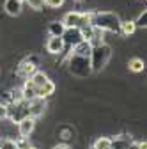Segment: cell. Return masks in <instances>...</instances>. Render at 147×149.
I'll return each instance as SVG.
<instances>
[{
	"label": "cell",
	"instance_id": "1",
	"mask_svg": "<svg viewBox=\"0 0 147 149\" xmlns=\"http://www.w3.org/2000/svg\"><path fill=\"white\" fill-rule=\"evenodd\" d=\"M90 25L96 27V29H101V30L115 32V30H119L121 20L114 13H92V16H90Z\"/></svg>",
	"mask_w": 147,
	"mask_h": 149
},
{
	"label": "cell",
	"instance_id": "2",
	"mask_svg": "<svg viewBox=\"0 0 147 149\" xmlns=\"http://www.w3.org/2000/svg\"><path fill=\"white\" fill-rule=\"evenodd\" d=\"M101 52H103V53H99V48H98V46L92 48V52H90V55H92V62H90V66H94V68H92L94 71H99L101 68H105V64H106L108 59H110V55H112V50H110L106 45H103Z\"/></svg>",
	"mask_w": 147,
	"mask_h": 149
},
{
	"label": "cell",
	"instance_id": "3",
	"mask_svg": "<svg viewBox=\"0 0 147 149\" xmlns=\"http://www.w3.org/2000/svg\"><path fill=\"white\" fill-rule=\"evenodd\" d=\"M34 128H35V119L30 116H25L23 119L18 121V132H20V137L23 139H28V135L34 132Z\"/></svg>",
	"mask_w": 147,
	"mask_h": 149
},
{
	"label": "cell",
	"instance_id": "4",
	"mask_svg": "<svg viewBox=\"0 0 147 149\" xmlns=\"http://www.w3.org/2000/svg\"><path fill=\"white\" fill-rule=\"evenodd\" d=\"M82 39H83V36H82V32H80L78 27H66V30H64V34H62V41H64V43L75 46V45L80 43Z\"/></svg>",
	"mask_w": 147,
	"mask_h": 149
},
{
	"label": "cell",
	"instance_id": "5",
	"mask_svg": "<svg viewBox=\"0 0 147 149\" xmlns=\"http://www.w3.org/2000/svg\"><path fill=\"white\" fill-rule=\"evenodd\" d=\"M44 108H46V101H44V98H34V100L28 101V116L35 119V117L43 116Z\"/></svg>",
	"mask_w": 147,
	"mask_h": 149
},
{
	"label": "cell",
	"instance_id": "6",
	"mask_svg": "<svg viewBox=\"0 0 147 149\" xmlns=\"http://www.w3.org/2000/svg\"><path fill=\"white\" fill-rule=\"evenodd\" d=\"M62 48H64V41H62L60 36H51L50 39H48V43H46V50H48L50 53H53V55L60 53Z\"/></svg>",
	"mask_w": 147,
	"mask_h": 149
},
{
	"label": "cell",
	"instance_id": "7",
	"mask_svg": "<svg viewBox=\"0 0 147 149\" xmlns=\"http://www.w3.org/2000/svg\"><path fill=\"white\" fill-rule=\"evenodd\" d=\"M21 4L23 2H20V0H6V2H4V9H6V13L9 16H18L21 13Z\"/></svg>",
	"mask_w": 147,
	"mask_h": 149
},
{
	"label": "cell",
	"instance_id": "8",
	"mask_svg": "<svg viewBox=\"0 0 147 149\" xmlns=\"http://www.w3.org/2000/svg\"><path fill=\"white\" fill-rule=\"evenodd\" d=\"M90 52H92V45H90V41L82 39L80 43L75 45V53H76V55H82V57H89Z\"/></svg>",
	"mask_w": 147,
	"mask_h": 149
},
{
	"label": "cell",
	"instance_id": "9",
	"mask_svg": "<svg viewBox=\"0 0 147 149\" xmlns=\"http://www.w3.org/2000/svg\"><path fill=\"white\" fill-rule=\"evenodd\" d=\"M55 92V84L53 82H46L44 85H41V87H37L35 89V94H37V98H48V96H51Z\"/></svg>",
	"mask_w": 147,
	"mask_h": 149
},
{
	"label": "cell",
	"instance_id": "10",
	"mask_svg": "<svg viewBox=\"0 0 147 149\" xmlns=\"http://www.w3.org/2000/svg\"><path fill=\"white\" fill-rule=\"evenodd\" d=\"M21 92H23V101H30L34 98H37V94H35V85L30 80L25 82V87L21 89Z\"/></svg>",
	"mask_w": 147,
	"mask_h": 149
},
{
	"label": "cell",
	"instance_id": "11",
	"mask_svg": "<svg viewBox=\"0 0 147 149\" xmlns=\"http://www.w3.org/2000/svg\"><path fill=\"white\" fill-rule=\"evenodd\" d=\"M30 82L35 85V89H37V87H41V85H44L48 82V77H46L43 71H34L30 74Z\"/></svg>",
	"mask_w": 147,
	"mask_h": 149
},
{
	"label": "cell",
	"instance_id": "12",
	"mask_svg": "<svg viewBox=\"0 0 147 149\" xmlns=\"http://www.w3.org/2000/svg\"><path fill=\"white\" fill-rule=\"evenodd\" d=\"M119 30H121L124 36H131V34L137 30V23H135L133 20H131V22H121Z\"/></svg>",
	"mask_w": 147,
	"mask_h": 149
},
{
	"label": "cell",
	"instance_id": "13",
	"mask_svg": "<svg viewBox=\"0 0 147 149\" xmlns=\"http://www.w3.org/2000/svg\"><path fill=\"white\" fill-rule=\"evenodd\" d=\"M128 68H130V71H133V73H142L144 68H145V62L142 59H131L128 62Z\"/></svg>",
	"mask_w": 147,
	"mask_h": 149
},
{
	"label": "cell",
	"instance_id": "14",
	"mask_svg": "<svg viewBox=\"0 0 147 149\" xmlns=\"http://www.w3.org/2000/svg\"><path fill=\"white\" fill-rule=\"evenodd\" d=\"M64 30H66V25H64L62 22H60V23H59V22H55V23L50 25V34H51V36H60V37H62Z\"/></svg>",
	"mask_w": 147,
	"mask_h": 149
},
{
	"label": "cell",
	"instance_id": "15",
	"mask_svg": "<svg viewBox=\"0 0 147 149\" xmlns=\"http://www.w3.org/2000/svg\"><path fill=\"white\" fill-rule=\"evenodd\" d=\"M94 149H112V139H108V137L98 139L94 144Z\"/></svg>",
	"mask_w": 147,
	"mask_h": 149
},
{
	"label": "cell",
	"instance_id": "16",
	"mask_svg": "<svg viewBox=\"0 0 147 149\" xmlns=\"http://www.w3.org/2000/svg\"><path fill=\"white\" fill-rule=\"evenodd\" d=\"M11 101L12 103H21L23 101V92H21V89H12L11 91Z\"/></svg>",
	"mask_w": 147,
	"mask_h": 149
},
{
	"label": "cell",
	"instance_id": "17",
	"mask_svg": "<svg viewBox=\"0 0 147 149\" xmlns=\"http://www.w3.org/2000/svg\"><path fill=\"white\" fill-rule=\"evenodd\" d=\"M25 2H27L28 7L34 9V11H39V9L44 7V0H25Z\"/></svg>",
	"mask_w": 147,
	"mask_h": 149
},
{
	"label": "cell",
	"instance_id": "18",
	"mask_svg": "<svg viewBox=\"0 0 147 149\" xmlns=\"http://www.w3.org/2000/svg\"><path fill=\"white\" fill-rule=\"evenodd\" d=\"M0 149H16V142L12 139H2L0 140Z\"/></svg>",
	"mask_w": 147,
	"mask_h": 149
},
{
	"label": "cell",
	"instance_id": "19",
	"mask_svg": "<svg viewBox=\"0 0 147 149\" xmlns=\"http://www.w3.org/2000/svg\"><path fill=\"white\" fill-rule=\"evenodd\" d=\"M44 4L48 7H51V9H57V7H60L64 4V0H44Z\"/></svg>",
	"mask_w": 147,
	"mask_h": 149
},
{
	"label": "cell",
	"instance_id": "20",
	"mask_svg": "<svg viewBox=\"0 0 147 149\" xmlns=\"http://www.w3.org/2000/svg\"><path fill=\"white\" fill-rule=\"evenodd\" d=\"M30 144L27 142V139H23L21 137V140H16V149H27Z\"/></svg>",
	"mask_w": 147,
	"mask_h": 149
},
{
	"label": "cell",
	"instance_id": "21",
	"mask_svg": "<svg viewBox=\"0 0 147 149\" xmlns=\"http://www.w3.org/2000/svg\"><path fill=\"white\" fill-rule=\"evenodd\" d=\"M6 116H7V107L0 103V119H4Z\"/></svg>",
	"mask_w": 147,
	"mask_h": 149
},
{
	"label": "cell",
	"instance_id": "22",
	"mask_svg": "<svg viewBox=\"0 0 147 149\" xmlns=\"http://www.w3.org/2000/svg\"><path fill=\"white\" fill-rule=\"evenodd\" d=\"M53 149H71L69 146H66V144H59V146H55Z\"/></svg>",
	"mask_w": 147,
	"mask_h": 149
},
{
	"label": "cell",
	"instance_id": "23",
	"mask_svg": "<svg viewBox=\"0 0 147 149\" xmlns=\"http://www.w3.org/2000/svg\"><path fill=\"white\" fill-rule=\"evenodd\" d=\"M138 149H147V144H145V140H144V142H138Z\"/></svg>",
	"mask_w": 147,
	"mask_h": 149
},
{
	"label": "cell",
	"instance_id": "24",
	"mask_svg": "<svg viewBox=\"0 0 147 149\" xmlns=\"http://www.w3.org/2000/svg\"><path fill=\"white\" fill-rule=\"evenodd\" d=\"M27 149H37V147H34V146H28V147H27Z\"/></svg>",
	"mask_w": 147,
	"mask_h": 149
},
{
	"label": "cell",
	"instance_id": "25",
	"mask_svg": "<svg viewBox=\"0 0 147 149\" xmlns=\"http://www.w3.org/2000/svg\"><path fill=\"white\" fill-rule=\"evenodd\" d=\"M20 2H25V0H20Z\"/></svg>",
	"mask_w": 147,
	"mask_h": 149
},
{
	"label": "cell",
	"instance_id": "26",
	"mask_svg": "<svg viewBox=\"0 0 147 149\" xmlns=\"http://www.w3.org/2000/svg\"><path fill=\"white\" fill-rule=\"evenodd\" d=\"M76 2H80V0H76Z\"/></svg>",
	"mask_w": 147,
	"mask_h": 149
}]
</instances>
